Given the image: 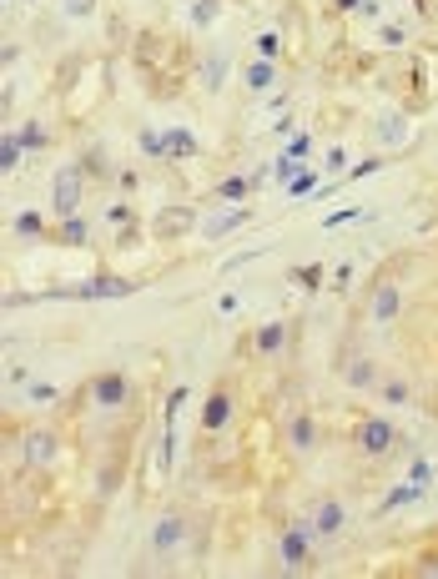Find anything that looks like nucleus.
Returning <instances> with one entry per match:
<instances>
[{
    "mask_svg": "<svg viewBox=\"0 0 438 579\" xmlns=\"http://www.w3.org/2000/svg\"><path fill=\"white\" fill-rule=\"evenodd\" d=\"M161 146H167V157H172V161H187V157H197V137H192L187 126H172V131L161 137Z\"/></svg>",
    "mask_w": 438,
    "mask_h": 579,
    "instance_id": "nucleus-19",
    "label": "nucleus"
},
{
    "mask_svg": "<svg viewBox=\"0 0 438 579\" xmlns=\"http://www.w3.org/2000/svg\"><path fill=\"white\" fill-rule=\"evenodd\" d=\"M141 152H146V157H167V146H161L157 131H141Z\"/></svg>",
    "mask_w": 438,
    "mask_h": 579,
    "instance_id": "nucleus-33",
    "label": "nucleus"
},
{
    "mask_svg": "<svg viewBox=\"0 0 438 579\" xmlns=\"http://www.w3.org/2000/svg\"><path fill=\"white\" fill-rule=\"evenodd\" d=\"M86 237H91V227H86V217H61L56 222V242H61V247H86Z\"/></svg>",
    "mask_w": 438,
    "mask_h": 579,
    "instance_id": "nucleus-20",
    "label": "nucleus"
},
{
    "mask_svg": "<svg viewBox=\"0 0 438 579\" xmlns=\"http://www.w3.org/2000/svg\"><path fill=\"white\" fill-rule=\"evenodd\" d=\"M332 373L343 378L353 393H373L378 378H383V373H378V358L368 353V348H358V343H348V348L332 353Z\"/></svg>",
    "mask_w": 438,
    "mask_h": 579,
    "instance_id": "nucleus-2",
    "label": "nucleus"
},
{
    "mask_svg": "<svg viewBox=\"0 0 438 579\" xmlns=\"http://www.w3.org/2000/svg\"><path fill=\"white\" fill-rule=\"evenodd\" d=\"M31 403H41V408L61 403V388H56V383H31Z\"/></svg>",
    "mask_w": 438,
    "mask_h": 579,
    "instance_id": "nucleus-28",
    "label": "nucleus"
},
{
    "mask_svg": "<svg viewBox=\"0 0 438 579\" xmlns=\"http://www.w3.org/2000/svg\"><path fill=\"white\" fill-rule=\"evenodd\" d=\"M116 182H121L126 192H137V187H141V176H137V172H116Z\"/></svg>",
    "mask_w": 438,
    "mask_h": 579,
    "instance_id": "nucleus-43",
    "label": "nucleus"
},
{
    "mask_svg": "<svg viewBox=\"0 0 438 579\" xmlns=\"http://www.w3.org/2000/svg\"><path fill=\"white\" fill-rule=\"evenodd\" d=\"M137 242H141V227H126V232L116 237V247H137Z\"/></svg>",
    "mask_w": 438,
    "mask_h": 579,
    "instance_id": "nucleus-40",
    "label": "nucleus"
},
{
    "mask_svg": "<svg viewBox=\"0 0 438 579\" xmlns=\"http://www.w3.org/2000/svg\"><path fill=\"white\" fill-rule=\"evenodd\" d=\"M353 443H358V454L363 458H388V454H398V428H393L388 419H363L358 423V434H353Z\"/></svg>",
    "mask_w": 438,
    "mask_h": 579,
    "instance_id": "nucleus-7",
    "label": "nucleus"
},
{
    "mask_svg": "<svg viewBox=\"0 0 438 579\" xmlns=\"http://www.w3.org/2000/svg\"><path fill=\"white\" fill-rule=\"evenodd\" d=\"M332 5H338V11H358L363 0H332Z\"/></svg>",
    "mask_w": 438,
    "mask_h": 579,
    "instance_id": "nucleus-44",
    "label": "nucleus"
},
{
    "mask_svg": "<svg viewBox=\"0 0 438 579\" xmlns=\"http://www.w3.org/2000/svg\"><path fill=\"white\" fill-rule=\"evenodd\" d=\"M192 227H202L192 207H167V212H161V217L152 222V232H157V242H176V237H182V232H192Z\"/></svg>",
    "mask_w": 438,
    "mask_h": 579,
    "instance_id": "nucleus-14",
    "label": "nucleus"
},
{
    "mask_svg": "<svg viewBox=\"0 0 438 579\" xmlns=\"http://www.w3.org/2000/svg\"><path fill=\"white\" fill-rule=\"evenodd\" d=\"M20 454H26L31 469H56V464H61V434H51V428H26Z\"/></svg>",
    "mask_w": 438,
    "mask_h": 579,
    "instance_id": "nucleus-10",
    "label": "nucleus"
},
{
    "mask_svg": "<svg viewBox=\"0 0 438 579\" xmlns=\"http://www.w3.org/2000/svg\"><path fill=\"white\" fill-rule=\"evenodd\" d=\"M227 86V56H212L202 61V91H222Z\"/></svg>",
    "mask_w": 438,
    "mask_h": 579,
    "instance_id": "nucleus-21",
    "label": "nucleus"
},
{
    "mask_svg": "<svg viewBox=\"0 0 438 579\" xmlns=\"http://www.w3.org/2000/svg\"><path fill=\"white\" fill-rule=\"evenodd\" d=\"M86 182H91V176L81 172V161H66V167L51 172V212H56V222L81 212V202H86Z\"/></svg>",
    "mask_w": 438,
    "mask_h": 579,
    "instance_id": "nucleus-3",
    "label": "nucleus"
},
{
    "mask_svg": "<svg viewBox=\"0 0 438 579\" xmlns=\"http://www.w3.org/2000/svg\"><path fill=\"white\" fill-rule=\"evenodd\" d=\"M192 539V524L187 514H176V509H167V514L152 524V559H176L182 549H187Z\"/></svg>",
    "mask_w": 438,
    "mask_h": 579,
    "instance_id": "nucleus-5",
    "label": "nucleus"
},
{
    "mask_svg": "<svg viewBox=\"0 0 438 579\" xmlns=\"http://www.w3.org/2000/svg\"><path fill=\"white\" fill-rule=\"evenodd\" d=\"M20 141H26V146H46V131H41V126H35V121H26V131H20Z\"/></svg>",
    "mask_w": 438,
    "mask_h": 579,
    "instance_id": "nucleus-36",
    "label": "nucleus"
},
{
    "mask_svg": "<svg viewBox=\"0 0 438 579\" xmlns=\"http://www.w3.org/2000/svg\"><path fill=\"white\" fill-rule=\"evenodd\" d=\"M252 217H257L252 207H222V212H212V217H207L202 227H197V232H202V242H222V237L242 232V227H247Z\"/></svg>",
    "mask_w": 438,
    "mask_h": 579,
    "instance_id": "nucleus-12",
    "label": "nucleus"
},
{
    "mask_svg": "<svg viewBox=\"0 0 438 579\" xmlns=\"http://www.w3.org/2000/svg\"><path fill=\"white\" fill-rule=\"evenodd\" d=\"M378 403L383 408H403L408 398H413V383H408V378H378Z\"/></svg>",
    "mask_w": 438,
    "mask_h": 579,
    "instance_id": "nucleus-18",
    "label": "nucleus"
},
{
    "mask_svg": "<svg viewBox=\"0 0 438 579\" xmlns=\"http://www.w3.org/2000/svg\"><path fill=\"white\" fill-rule=\"evenodd\" d=\"M61 11H66L71 20H86V16H96V0H66Z\"/></svg>",
    "mask_w": 438,
    "mask_h": 579,
    "instance_id": "nucleus-31",
    "label": "nucleus"
},
{
    "mask_svg": "<svg viewBox=\"0 0 438 579\" xmlns=\"http://www.w3.org/2000/svg\"><path fill=\"white\" fill-rule=\"evenodd\" d=\"M398 313H403V293H398V282L378 278L373 287H368V323H373V328H388V323H398Z\"/></svg>",
    "mask_w": 438,
    "mask_h": 579,
    "instance_id": "nucleus-9",
    "label": "nucleus"
},
{
    "mask_svg": "<svg viewBox=\"0 0 438 579\" xmlns=\"http://www.w3.org/2000/svg\"><path fill=\"white\" fill-rule=\"evenodd\" d=\"M287 157H293V161H308V157H313V141H308V137H293V141H287Z\"/></svg>",
    "mask_w": 438,
    "mask_h": 579,
    "instance_id": "nucleus-32",
    "label": "nucleus"
},
{
    "mask_svg": "<svg viewBox=\"0 0 438 579\" xmlns=\"http://www.w3.org/2000/svg\"><path fill=\"white\" fill-rule=\"evenodd\" d=\"M287 192H293V197H302V192H313V172H302L298 182H287Z\"/></svg>",
    "mask_w": 438,
    "mask_h": 579,
    "instance_id": "nucleus-38",
    "label": "nucleus"
},
{
    "mask_svg": "<svg viewBox=\"0 0 438 579\" xmlns=\"http://www.w3.org/2000/svg\"><path fill=\"white\" fill-rule=\"evenodd\" d=\"M11 383H16V388H20V383H31V368H26V363H16V368H11Z\"/></svg>",
    "mask_w": 438,
    "mask_h": 579,
    "instance_id": "nucleus-41",
    "label": "nucleus"
},
{
    "mask_svg": "<svg viewBox=\"0 0 438 579\" xmlns=\"http://www.w3.org/2000/svg\"><path fill=\"white\" fill-rule=\"evenodd\" d=\"M252 187H257L252 176H227V182H217V202H242Z\"/></svg>",
    "mask_w": 438,
    "mask_h": 579,
    "instance_id": "nucleus-22",
    "label": "nucleus"
},
{
    "mask_svg": "<svg viewBox=\"0 0 438 579\" xmlns=\"http://www.w3.org/2000/svg\"><path fill=\"white\" fill-rule=\"evenodd\" d=\"M308 519H313L317 539H338V534H348V504L338 499V494H328V499H317V509H313Z\"/></svg>",
    "mask_w": 438,
    "mask_h": 579,
    "instance_id": "nucleus-13",
    "label": "nucleus"
},
{
    "mask_svg": "<svg viewBox=\"0 0 438 579\" xmlns=\"http://www.w3.org/2000/svg\"><path fill=\"white\" fill-rule=\"evenodd\" d=\"M217 16H222V0H197V5H192V26H197V31H207Z\"/></svg>",
    "mask_w": 438,
    "mask_h": 579,
    "instance_id": "nucleus-25",
    "label": "nucleus"
},
{
    "mask_svg": "<svg viewBox=\"0 0 438 579\" xmlns=\"http://www.w3.org/2000/svg\"><path fill=\"white\" fill-rule=\"evenodd\" d=\"M278 51H282V35H278V31H262V35H257V56H262V61H278Z\"/></svg>",
    "mask_w": 438,
    "mask_h": 579,
    "instance_id": "nucleus-27",
    "label": "nucleus"
},
{
    "mask_svg": "<svg viewBox=\"0 0 438 579\" xmlns=\"http://www.w3.org/2000/svg\"><path fill=\"white\" fill-rule=\"evenodd\" d=\"M26 5H35V0H26Z\"/></svg>",
    "mask_w": 438,
    "mask_h": 579,
    "instance_id": "nucleus-45",
    "label": "nucleus"
},
{
    "mask_svg": "<svg viewBox=\"0 0 438 579\" xmlns=\"http://www.w3.org/2000/svg\"><path fill=\"white\" fill-rule=\"evenodd\" d=\"M252 348H257L262 358H278L282 348H287V323H282V317L262 323V328H257V338H252Z\"/></svg>",
    "mask_w": 438,
    "mask_h": 579,
    "instance_id": "nucleus-16",
    "label": "nucleus"
},
{
    "mask_svg": "<svg viewBox=\"0 0 438 579\" xmlns=\"http://www.w3.org/2000/svg\"><path fill=\"white\" fill-rule=\"evenodd\" d=\"M242 86H247L252 96L272 91V86H278V61H262V56H252L247 71H242Z\"/></svg>",
    "mask_w": 438,
    "mask_h": 579,
    "instance_id": "nucleus-15",
    "label": "nucleus"
},
{
    "mask_svg": "<svg viewBox=\"0 0 438 579\" xmlns=\"http://www.w3.org/2000/svg\"><path fill=\"white\" fill-rule=\"evenodd\" d=\"M76 161H81V172H86V176H111V161H106V152H101V146H86Z\"/></svg>",
    "mask_w": 438,
    "mask_h": 579,
    "instance_id": "nucleus-23",
    "label": "nucleus"
},
{
    "mask_svg": "<svg viewBox=\"0 0 438 579\" xmlns=\"http://www.w3.org/2000/svg\"><path fill=\"white\" fill-rule=\"evenodd\" d=\"M131 403V378L121 368H101L96 378H86V408L96 413H116V408Z\"/></svg>",
    "mask_w": 438,
    "mask_h": 579,
    "instance_id": "nucleus-4",
    "label": "nucleus"
},
{
    "mask_svg": "<svg viewBox=\"0 0 438 579\" xmlns=\"http://www.w3.org/2000/svg\"><path fill=\"white\" fill-rule=\"evenodd\" d=\"M20 157H26V141H16V137H5L0 141V172L11 176L20 167Z\"/></svg>",
    "mask_w": 438,
    "mask_h": 579,
    "instance_id": "nucleus-24",
    "label": "nucleus"
},
{
    "mask_svg": "<svg viewBox=\"0 0 438 579\" xmlns=\"http://www.w3.org/2000/svg\"><path fill=\"white\" fill-rule=\"evenodd\" d=\"M106 217H111V222H131V207H126V202H116V207L106 212Z\"/></svg>",
    "mask_w": 438,
    "mask_h": 579,
    "instance_id": "nucleus-42",
    "label": "nucleus"
},
{
    "mask_svg": "<svg viewBox=\"0 0 438 579\" xmlns=\"http://www.w3.org/2000/svg\"><path fill=\"white\" fill-rule=\"evenodd\" d=\"M282 443H287V454H293V458H308V454H317V419H313V413H308V408L287 419V428H282Z\"/></svg>",
    "mask_w": 438,
    "mask_h": 579,
    "instance_id": "nucleus-11",
    "label": "nucleus"
},
{
    "mask_svg": "<svg viewBox=\"0 0 438 579\" xmlns=\"http://www.w3.org/2000/svg\"><path fill=\"white\" fill-rule=\"evenodd\" d=\"M131 293H141L137 278H121V272H96V278L76 282V287H61V298H131Z\"/></svg>",
    "mask_w": 438,
    "mask_h": 579,
    "instance_id": "nucleus-6",
    "label": "nucleus"
},
{
    "mask_svg": "<svg viewBox=\"0 0 438 579\" xmlns=\"http://www.w3.org/2000/svg\"><path fill=\"white\" fill-rule=\"evenodd\" d=\"M121 458H106V464H101V469H96V484H91V494H96V504H106L111 494H116V489H121Z\"/></svg>",
    "mask_w": 438,
    "mask_h": 579,
    "instance_id": "nucleus-17",
    "label": "nucleus"
},
{
    "mask_svg": "<svg viewBox=\"0 0 438 579\" xmlns=\"http://www.w3.org/2000/svg\"><path fill=\"white\" fill-rule=\"evenodd\" d=\"M408 479H413V484H423V489H428V479H434V464H428V458H413V464H408Z\"/></svg>",
    "mask_w": 438,
    "mask_h": 579,
    "instance_id": "nucleus-30",
    "label": "nucleus"
},
{
    "mask_svg": "<svg viewBox=\"0 0 438 579\" xmlns=\"http://www.w3.org/2000/svg\"><path fill=\"white\" fill-rule=\"evenodd\" d=\"M313 519H293L287 529L278 534V569L282 575H308L313 569Z\"/></svg>",
    "mask_w": 438,
    "mask_h": 579,
    "instance_id": "nucleus-1",
    "label": "nucleus"
},
{
    "mask_svg": "<svg viewBox=\"0 0 438 579\" xmlns=\"http://www.w3.org/2000/svg\"><path fill=\"white\" fill-rule=\"evenodd\" d=\"M16 232H20V237H31V242H35V237L46 232V222L35 217V212H20V217H16Z\"/></svg>",
    "mask_w": 438,
    "mask_h": 579,
    "instance_id": "nucleus-29",
    "label": "nucleus"
},
{
    "mask_svg": "<svg viewBox=\"0 0 438 579\" xmlns=\"http://www.w3.org/2000/svg\"><path fill=\"white\" fill-rule=\"evenodd\" d=\"M378 167H383V161H378V157H368V161H358V167H353V172H348V176H373Z\"/></svg>",
    "mask_w": 438,
    "mask_h": 579,
    "instance_id": "nucleus-39",
    "label": "nucleus"
},
{
    "mask_svg": "<svg viewBox=\"0 0 438 579\" xmlns=\"http://www.w3.org/2000/svg\"><path fill=\"white\" fill-rule=\"evenodd\" d=\"M317 278H323V267H302V272H293V282H298V287H317Z\"/></svg>",
    "mask_w": 438,
    "mask_h": 579,
    "instance_id": "nucleus-35",
    "label": "nucleus"
},
{
    "mask_svg": "<svg viewBox=\"0 0 438 579\" xmlns=\"http://www.w3.org/2000/svg\"><path fill=\"white\" fill-rule=\"evenodd\" d=\"M232 419H237V393L227 388V383H217L202 403V434L207 439H222V434L232 428Z\"/></svg>",
    "mask_w": 438,
    "mask_h": 579,
    "instance_id": "nucleus-8",
    "label": "nucleus"
},
{
    "mask_svg": "<svg viewBox=\"0 0 438 579\" xmlns=\"http://www.w3.org/2000/svg\"><path fill=\"white\" fill-rule=\"evenodd\" d=\"M378 46L398 51V46H403V31H398V26H383V31H378Z\"/></svg>",
    "mask_w": 438,
    "mask_h": 579,
    "instance_id": "nucleus-34",
    "label": "nucleus"
},
{
    "mask_svg": "<svg viewBox=\"0 0 438 579\" xmlns=\"http://www.w3.org/2000/svg\"><path fill=\"white\" fill-rule=\"evenodd\" d=\"M408 137V126H403V116H398V111H393V116H383V141H388V146H398V141Z\"/></svg>",
    "mask_w": 438,
    "mask_h": 579,
    "instance_id": "nucleus-26",
    "label": "nucleus"
},
{
    "mask_svg": "<svg viewBox=\"0 0 438 579\" xmlns=\"http://www.w3.org/2000/svg\"><path fill=\"white\" fill-rule=\"evenodd\" d=\"M323 167H328V172H343V167H348V152H343V146H332L328 157H323Z\"/></svg>",
    "mask_w": 438,
    "mask_h": 579,
    "instance_id": "nucleus-37",
    "label": "nucleus"
}]
</instances>
